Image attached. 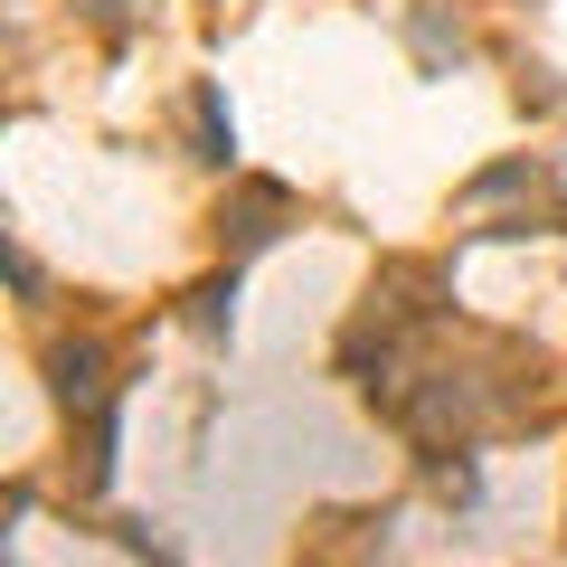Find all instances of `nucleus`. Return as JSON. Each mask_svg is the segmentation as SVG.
Returning a JSON list of instances; mask_svg holds the SVG:
<instances>
[{"instance_id":"1","label":"nucleus","mask_w":567,"mask_h":567,"mask_svg":"<svg viewBox=\"0 0 567 567\" xmlns=\"http://www.w3.org/2000/svg\"><path fill=\"white\" fill-rule=\"evenodd\" d=\"M48 398H58V416H104V406H123V379H114V360H104V341H58L48 350Z\"/></svg>"},{"instance_id":"2","label":"nucleus","mask_w":567,"mask_h":567,"mask_svg":"<svg viewBox=\"0 0 567 567\" xmlns=\"http://www.w3.org/2000/svg\"><path fill=\"white\" fill-rule=\"evenodd\" d=\"M284 227H293V189H284V181H237V199L218 208L227 256H256V246H275Z\"/></svg>"},{"instance_id":"3","label":"nucleus","mask_w":567,"mask_h":567,"mask_svg":"<svg viewBox=\"0 0 567 567\" xmlns=\"http://www.w3.org/2000/svg\"><path fill=\"white\" fill-rule=\"evenodd\" d=\"M425 473H435V492H445L454 511L483 502V464H473V445H425Z\"/></svg>"},{"instance_id":"4","label":"nucleus","mask_w":567,"mask_h":567,"mask_svg":"<svg viewBox=\"0 0 567 567\" xmlns=\"http://www.w3.org/2000/svg\"><path fill=\"white\" fill-rule=\"evenodd\" d=\"M189 322H199L208 341H218V331H237V265H227V275H208L199 293H189Z\"/></svg>"},{"instance_id":"5","label":"nucleus","mask_w":567,"mask_h":567,"mask_svg":"<svg viewBox=\"0 0 567 567\" xmlns=\"http://www.w3.org/2000/svg\"><path fill=\"white\" fill-rule=\"evenodd\" d=\"M199 162H237V123H227V104H218V85H199Z\"/></svg>"}]
</instances>
